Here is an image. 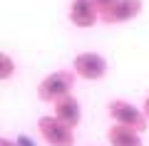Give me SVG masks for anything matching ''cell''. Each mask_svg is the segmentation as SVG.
Returning <instances> with one entry per match:
<instances>
[{
  "mask_svg": "<svg viewBox=\"0 0 149 146\" xmlns=\"http://www.w3.org/2000/svg\"><path fill=\"white\" fill-rule=\"evenodd\" d=\"M74 79H77V74H74L72 69H55V72L45 74V77L40 79V84H37V99L45 102V104L60 102L62 97L72 94Z\"/></svg>",
  "mask_w": 149,
  "mask_h": 146,
  "instance_id": "1",
  "label": "cell"
},
{
  "mask_svg": "<svg viewBox=\"0 0 149 146\" xmlns=\"http://www.w3.org/2000/svg\"><path fill=\"white\" fill-rule=\"evenodd\" d=\"M107 114H109L112 124H119V126H127V129H134L139 134H144L149 126V119L144 116L142 107L132 104L127 99H112L107 104Z\"/></svg>",
  "mask_w": 149,
  "mask_h": 146,
  "instance_id": "2",
  "label": "cell"
},
{
  "mask_svg": "<svg viewBox=\"0 0 149 146\" xmlns=\"http://www.w3.org/2000/svg\"><path fill=\"white\" fill-rule=\"evenodd\" d=\"M72 72L85 82H102L109 72V62L100 52H80L72 60Z\"/></svg>",
  "mask_w": 149,
  "mask_h": 146,
  "instance_id": "3",
  "label": "cell"
},
{
  "mask_svg": "<svg viewBox=\"0 0 149 146\" xmlns=\"http://www.w3.org/2000/svg\"><path fill=\"white\" fill-rule=\"evenodd\" d=\"M37 134L47 146H74V141H77L74 129H70L67 124L55 119L52 114H45L37 119Z\"/></svg>",
  "mask_w": 149,
  "mask_h": 146,
  "instance_id": "4",
  "label": "cell"
},
{
  "mask_svg": "<svg viewBox=\"0 0 149 146\" xmlns=\"http://www.w3.org/2000/svg\"><path fill=\"white\" fill-rule=\"evenodd\" d=\"M144 10V0H117L109 10L102 12L100 22L104 25H127V22L137 20Z\"/></svg>",
  "mask_w": 149,
  "mask_h": 146,
  "instance_id": "5",
  "label": "cell"
},
{
  "mask_svg": "<svg viewBox=\"0 0 149 146\" xmlns=\"http://www.w3.org/2000/svg\"><path fill=\"white\" fill-rule=\"evenodd\" d=\"M100 10L92 0H72L67 8V20L70 25H74L77 30H92L100 22Z\"/></svg>",
  "mask_w": 149,
  "mask_h": 146,
  "instance_id": "6",
  "label": "cell"
},
{
  "mask_svg": "<svg viewBox=\"0 0 149 146\" xmlns=\"http://www.w3.org/2000/svg\"><path fill=\"white\" fill-rule=\"evenodd\" d=\"M52 116L60 119L62 124H67L70 129H77L80 121H82V107H80V102H77V97H74V94H67V97H62L60 102H55L52 104Z\"/></svg>",
  "mask_w": 149,
  "mask_h": 146,
  "instance_id": "7",
  "label": "cell"
},
{
  "mask_svg": "<svg viewBox=\"0 0 149 146\" xmlns=\"http://www.w3.org/2000/svg\"><path fill=\"white\" fill-rule=\"evenodd\" d=\"M107 141H109V146H144L139 131L119 126V124H112L107 129Z\"/></svg>",
  "mask_w": 149,
  "mask_h": 146,
  "instance_id": "8",
  "label": "cell"
},
{
  "mask_svg": "<svg viewBox=\"0 0 149 146\" xmlns=\"http://www.w3.org/2000/svg\"><path fill=\"white\" fill-rule=\"evenodd\" d=\"M15 72H17L15 60H13L8 52L0 50V82H10V79L15 77Z\"/></svg>",
  "mask_w": 149,
  "mask_h": 146,
  "instance_id": "9",
  "label": "cell"
},
{
  "mask_svg": "<svg viewBox=\"0 0 149 146\" xmlns=\"http://www.w3.org/2000/svg\"><path fill=\"white\" fill-rule=\"evenodd\" d=\"M92 3L97 5V10H100V15H102V12H104V10H109V8L114 5L117 0H92Z\"/></svg>",
  "mask_w": 149,
  "mask_h": 146,
  "instance_id": "10",
  "label": "cell"
},
{
  "mask_svg": "<svg viewBox=\"0 0 149 146\" xmlns=\"http://www.w3.org/2000/svg\"><path fill=\"white\" fill-rule=\"evenodd\" d=\"M15 141H17V146H35V144H32L30 139H27V136H17Z\"/></svg>",
  "mask_w": 149,
  "mask_h": 146,
  "instance_id": "11",
  "label": "cell"
},
{
  "mask_svg": "<svg viewBox=\"0 0 149 146\" xmlns=\"http://www.w3.org/2000/svg\"><path fill=\"white\" fill-rule=\"evenodd\" d=\"M0 146H17V141L8 139V136H0Z\"/></svg>",
  "mask_w": 149,
  "mask_h": 146,
  "instance_id": "12",
  "label": "cell"
},
{
  "mask_svg": "<svg viewBox=\"0 0 149 146\" xmlns=\"http://www.w3.org/2000/svg\"><path fill=\"white\" fill-rule=\"evenodd\" d=\"M142 111H144V116L149 119V94L144 97V104H142Z\"/></svg>",
  "mask_w": 149,
  "mask_h": 146,
  "instance_id": "13",
  "label": "cell"
}]
</instances>
